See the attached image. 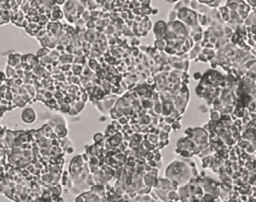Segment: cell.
Returning a JSON list of instances; mask_svg holds the SVG:
<instances>
[{"label":"cell","instance_id":"obj_1","mask_svg":"<svg viewBox=\"0 0 256 202\" xmlns=\"http://www.w3.org/2000/svg\"><path fill=\"white\" fill-rule=\"evenodd\" d=\"M36 119V115L34 113V111L31 108L29 109H25L22 113V120L26 123H32L33 121Z\"/></svg>","mask_w":256,"mask_h":202}]
</instances>
